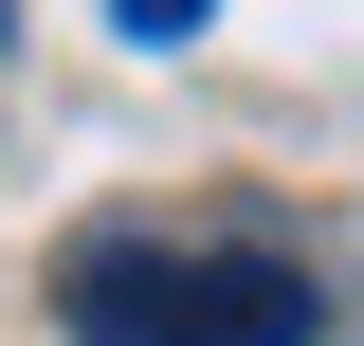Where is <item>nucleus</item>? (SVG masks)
Listing matches in <instances>:
<instances>
[{
    "mask_svg": "<svg viewBox=\"0 0 364 346\" xmlns=\"http://www.w3.org/2000/svg\"><path fill=\"white\" fill-rule=\"evenodd\" d=\"M55 328L73 346H328V273L237 219H91L55 256Z\"/></svg>",
    "mask_w": 364,
    "mask_h": 346,
    "instance_id": "1",
    "label": "nucleus"
},
{
    "mask_svg": "<svg viewBox=\"0 0 364 346\" xmlns=\"http://www.w3.org/2000/svg\"><path fill=\"white\" fill-rule=\"evenodd\" d=\"M200 19H219V0H109V37H146V55H182Z\"/></svg>",
    "mask_w": 364,
    "mask_h": 346,
    "instance_id": "2",
    "label": "nucleus"
},
{
    "mask_svg": "<svg viewBox=\"0 0 364 346\" xmlns=\"http://www.w3.org/2000/svg\"><path fill=\"white\" fill-rule=\"evenodd\" d=\"M0 19H18V0H0Z\"/></svg>",
    "mask_w": 364,
    "mask_h": 346,
    "instance_id": "3",
    "label": "nucleus"
}]
</instances>
